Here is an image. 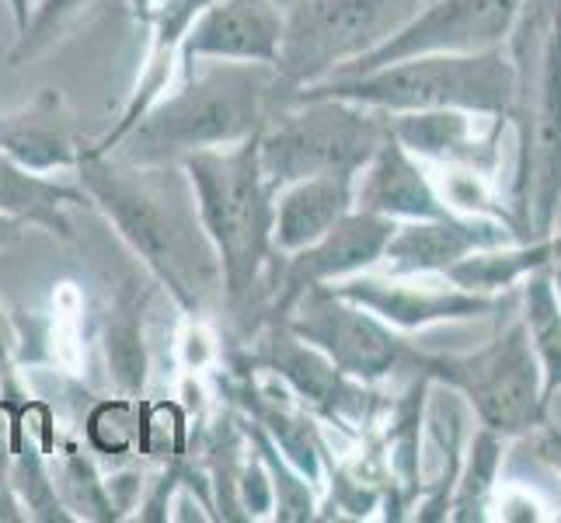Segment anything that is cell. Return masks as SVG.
<instances>
[{
	"instance_id": "1",
	"label": "cell",
	"mask_w": 561,
	"mask_h": 523,
	"mask_svg": "<svg viewBox=\"0 0 561 523\" xmlns=\"http://www.w3.org/2000/svg\"><path fill=\"white\" fill-rule=\"evenodd\" d=\"M84 196L119 227L123 241L147 262L188 311L220 294V262L182 164H126L102 150L77 154Z\"/></svg>"
},
{
	"instance_id": "2",
	"label": "cell",
	"mask_w": 561,
	"mask_h": 523,
	"mask_svg": "<svg viewBox=\"0 0 561 523\" xmlns=\"http://www.w3.org/2000/svg\"><path fill=\"white\" fill-rule=\"evenodd\" d=\"M196 196L203 230L220 262V289L234 318L273 294L265 269L273 265L276 189L259 161V133L241 144L196 150L179 161Z\"/></svg>"
},
{
	"instance_id": "3",
	"label": "cell",
	"mask_w": 561,
	"mask_h": 523,
	"mask_svg": "<svg viewBox=\"0 0 561 523\" xmlns=\"http://www.w3.org/2000/svg\"><path fill=\"white\" fill-rule=\"evenodd\" d=\"M273 94L279 84L268 64L220 60L199 73L188 70L185 84L153 102L105 154L126 164H179L196 150L241 144L268 123Z\"/></svg>"
},
{
	"instance_id": "4",
	"label": "cell",
	"mask_w": 561,
	"mask_h": 523,
	"mask_svg": "<svg viewBox=\"0 0 561 523\" xmlns=\"http://www.w3.org/2000/svg\"><path fill=\"white\" fill-rule=\"evenodd\" d=\"M516 94L513 64L499 49L485 53H433L363 70L350 77H324L304 84L286 102L339 99L374 112H430L460 109L478 115L506 112Z\"/></svg>"
},
{
	"instance_id": "5",
	"label": "cell",
	"mask_w": 561,
	"mask_h": 523,
	"mask_svg": "<svg viewBox=\"0 0 561 523\" xmlns=\"http://www.w3.org/2000/svg\"><path fill=\"white\" fill-rule=\"evenodd\" d=\"M383 137L387 123L370 120L366 105L339 99L286 102L279 120L259 133V161L265 182L279 192L314 174H356Z\"/></svg>"
},
{
	"instance_id": "6",
	"label": "cell",
	"mask_w": 561,
	"mask_h": 523,
	"mask_svg": "<svg viewBox=\"0 0 561 523\" xmlns=\"http://www.w3.org/2000/svg\"><path fill=\"white\" fill-rule=\"evenodd\" d=\"M415 11L419 0H297L283 14L276 84L294 94L324 81L391 38Z\"/></svg>"
},
{
	"instance_id": "7",
	"label": "cell",
	"mask_w": 561,
	"mask_h": 523,
	"mask_svg": "<svg viewBox=\"0 0 561 523\" xmlns=\"http://www.w3.org/2000/svg\"><path fill=\"white\" fill-rule=\"evenodd\" d=\"M519 11H524V0H433V4L415 11L391 38H383L377 49L356 56L328 77L377 70L409 60V56L499 49L510 38Z\"/></svg>"
},
{
	"instance_id": "8",
	"label": "cell",
	"mask_w": 561,
	"mask_h": 523,
	"mask_svg": "<svg viewBox=\"0 0 561 523\" xmlns=\"http://www.w3.org/2000/svg\"><path fill=\"white\" fill-rule=\"evenodd\" d=\"M443 377H450L463 395L474 401L481 422L492 433H519L540 419L545 409V374H540L537 353L524 321L513 325L506 336L495 339L489 349L454 360L436 363Z\"/></svg>"
},
{
	"instance_id": "9",
	"label": "cell",
	"mask_w": 561,
	"mask_h": 523,
	"mask_svg": "<svg viewBox=\"0 0 561 523\" xmlns=\"http://www.w3.org/2000/svg\"><path fill=\"white\" fill-rule=\"evenodd\" d=\"M283 328L297 336L304 345L335 366L342 377L377 380L398 363L401 345L377 315L363 311L359 304L339 297L332 286H307L304 294L286 307Z\"/></svg>"
},
{
	"instance_id": "10",
	"label": "cell",
	"mask_w": 561,
	"mask_h": 523,
	"mask_svg": "<svg viewBox=\"0 0 561 523\" xmlns=\"http://www.w3.org/2000/svg\"><path fill=\"white\" fill-rule=\"evenodd\" d=\"M398 220L380 217V213H366V209H350L345 217L324 230V235L286 259L283 273L273 280V315H286V307L294 304L307 286H321V283H335V280H350L356 273H366L370 265L383 259V248L391 241Z\"/></svg>"
},
{
	"instance_id": "11",
	"label": "cell",
	"mask_w": 561,
	"mask_h": 523,
	"mask_svg": "<svg viewBox=\"0 0 561 523\" xmlns=\"http://www.w3.org/2000/svg\"><path fill=\"white\" fill-rule=\"evenodd\" d=\"M283 38V11L273 0H209L182 35V64L227 60L276 67Z\"/></svg>"
},
{
	"instance_id": "12",
	"label": "cell",
	"mask_w": 561,
	"mask_h": 523,
	"mask_svg": "<svg viewBox=\"0 0 561 523\" xmlns=\"http://www.w3.org/2000/svg\"><path fill=\"white\" fill-rule=\"evenodd\" d=\"M353 209L380 213L391 220L443 217L447 203H439L430 179L415 164V154L404 150L391 129L353 174Z\"/></svg>"
},
{
	"instance_id": "13",
	"label": "cell",
	"mask_w": 561,
	"mask_h": 523,
	"mask_svg": "<svg viewBox=\"0 0 561 523\" xmlns=\"http://www.w3.org/2000/svg\"><path fill=\"white\" fill-rule=\"evenodd\" d=\"M335 294L359 304L363 311L377 315L383 325L394 328H425L436 321H457V318H478L495 307L492 297L471 294V289H419L404 283H387L374 276H350L335 280Z\"/></svg>"
},
{
	"instance_id": "14",
	"label": "cell",
	"mask_w": 561,
	"mask_h": 523,
	"mask_svg": "<svg viewBox=\"0 0 561 523\" xmlns=\"http://www.w3.org/2000/svg\"><path fill=\"white\" fill-rule=\"evenodd\" d=\"M506 241V227L485 220H457L450 213H443V217L398 224L383 248V259L391 262V273H447L454 262L471 255V251L499 248Z\"/></svg>"
},
{
	"instance_id": "15",
	"label": "cell",
	"mask_w": 561,
	"mask_h": 523,
	"mask_svg": "<svg viewBox=\"0 0 561 523\" xmlns=\"http://www.w3.org/2000/svg\"><path fill=\"white\" fill-rule=\"evenodd\" d=\"M530 206L537 230H551L561 209V25L554 29L545 53V77L534 112V147H530Z\"/></svg>"
},
{
	"instance_id": "16",
	"label": "cell",
	"mask_w": 561,
	"mask_h": 523,
	"mask_svg": "<svg viewBox=\"0 0 561 523\" xmlns=\"http://www.w3.org/2000/svg\"><path fill=\"white\" fill-rule=\"evenodd\" d=\"M353 209V174H314L276 192L273 248L283 255L314 245Z\"/></svg>"
},
{
	"instance_id": "17",
	"label": "cell",
	"mask_w": 561,
	"mask_h": 523,
	"mask_svg": "<svg viewBox=\"0 0 561 523\" xmlns=\"http://www.w3.org/2000/svg\"><path fill=\"white\" fill-rule=\"evenodd\" d=\"M73 203H84V189H70L38 171H28L0 147V213L22 224L46 227L49 235L70 238V220L64 209Z\"/></svg>"
},
{
	"instance_id": "18",
	"label": "cell",
	"mask_w": 561,
	"mask_h": 523,
	"mask_svg": "<svg viewBox=\"0 0 561 523\" xmlns=\"http://www.w3.org/2000/svg\"><path fill=\"white\" fill-rule=\"evenodd\" d=\"M387 129L415 158H471L478 147L471 112L460 109L387 112Z\"/></svg>"
},
{
	"instance_id": "19",
	"label": "cell",
	"mask_w": 561,
	"mask_h": 523,
	"mask_svg": "<svg viewBox=\"0 0 561 523\" xmlns=\"http://www.w3.org/2000/svg\"><path fill=\"white\" fill-rule=\"evenodd\" d=\"M46 105L49 99L32 105L25 115L0 120V147H4L22 168L38 171V174H46L53 168H73L77 154H81L77 147H70L56 112H46Z\"/></svg>"
},
{
	"instance_id": "20",
	"label": "cell",
	"mask_w": 561,
	"mask_h": 523,
	"mask_svg": "<svg viewBox=\"0 0 561 523\" xmlns=\"http://www.w3.org/2000/svg\"><path fill=\"white\" fill-rule=\"evenodd\" d=\"M268 342H273V349H268L265 363L273 366L276 374L294 380V387H297L300 395H307L318 405H328V409H335V405L356 398V391L345 387V380H342V374L335 371V366L328 363L318 353V349H311V345L304 349L297 336L289 339L286 328H283L279 336L268 339Z\"/></svg>"
},
{
	"instance_id": "21",
	"label": "cell",
	"mask_w": 561,
	"mask_h": 523,
	"mask_svg": "<svg viewBox=\"0 0 561 523\" xmlns=\"http://www.w3.org/2000/svg\"><path fill=\"white\" fill-rule=\"evenodd\" d=\"M524 328L545 374V398L561 391V304L548 276H534L527 283V315Z\"/></svg>"
},
{
	"instance_id": "22",
	"label": "cell",
	"mask_w": 561,
	"mask_h": 523,
	"mask_svg": "<svg viewBox=\"0 0 561 523\" xmlns=\"http://www.w3.org/2000/svg\"><path fill=\"white\" fill-rule=\"evenodd\" d=\"M548 259V248H519V251H495V248H478L471 255H463L447 269L454 286L471 289V294H492L499 286L516 283L524 273L537 269Z\"/></svg>"
},
{
	"instance_id": "23",
	"label": "cell",
	"mask_w": 561,
	"mask_h": 523,
	"mask_svg": "<svg viewBox=\"0 0 561 523\" xmlns=\"http://www.w3.org/2000/svg\"><path fill=\"white\" fill-rule=\"evenodd\" d=\"M84 4H88V0H43V4L35 8V14H28L25 29H18V46L11 53V60L25 64L28 56H35L38 49H46L53 38L60 35V29Z\"/></svg>"
},
{
	"instance_id": "24",
	"label": "cell",
	"mask_w": 561,
	"mask_h": 523,
	"mask_svg": "<svg viewBox=\"0 0 561 523\" xmlns=\"http://www.w3.org/2000/svg\"><path fill=\"white\" fill-rule=\"evenodd\" d=\"M251 436H255L259 451H262V457L268 464V471H273V478H276L273 492L279 496V520H307V516H311V492H307V486L286 471V464L276 457L273 443H268V436L262 430H255Z\"/></svg>"
},
{
	"instance_id": "25",
	"label": "cell",
	"mask_w": 561,
	"mask_h": 523,
	"mask_svg": "<svg viewBox=\"0 0 561 523\" xmlns=\"http://www.w3.org/2000/svg\"><path fill=\"white\" fill-rule=\"evenodd\" d=\"M495 454H499V447H495L492 430L481 433L474 440V451H471V471H468V478H463V496L457 502V510H460L457 520H471V510L481 507V499H485V492L492 486V475H495V461H499Z\"/></svg>"
},
{
	"instance_id": "26",
	"label": "cell",
	"mask_w": 561,
	"mask_h": 523,
	"mask_svg": "<svg viewBox=\"0 0 561 523\" xmlns=\"http://www.w3.org/2000/svg\"><path fill=\"white\" fill-rule=\"evenodd\" d=\"M537 454L545 457L548 464H554V468L561 471V433L548 430L545 436H540V443H537Z\"/></svg>"
},
{
	"instance_id": "27",
	"label": "cell",
	"mask_w": 561,
	"mask_h": 523,
	"mask_svg": "<svg viewBox=\"0 0 561 523\" xmlns=\"http://www.w3.org/2000/svg\"><path fill=\"white\" fill-rule=\"evenodd\" d=\"M22 220H14V217H8V213H0V248H8V245H14L18 238H22Z\"/></svg>"
},
{
	"instance_id": "28",
	"label": "cell",
	"mask_w": 561,
	"mask_h": 523,
	"mask_svg": "<svg viewBox=\"0 0 561 523\" xmlns=\"http://www.w3.org/2000/svg\"><path fill=\"white\" fill-rule=\"evenodd\" d=\"M168 4V0H129V8H133V14L140 18V22H153L158 18V11Z\"/></svg>"
},
{
	"instance_id": "29",
	"label": "cell",
	"mask_w": 561,
	"mask_h": 523,
	"mask_svg": "<svg viewBox=\"0 0 561 523\" xmlns=\"http://www.w3.org/2000/svg\"><path fill=\"white\" fill-rule=\"evenodd\" d=\"M28 0H11V11H14V22H18V29H25V22H28Z\"/></svg>"
},
{
	"instance_id": "30",
	"label": "cell",
	"mask_w": 561,
	"mask_h": 523,
	"mask_svg": "<svg viewBox=\"0 0 561 523\" xmlns=\"http://www.w3.org/2000/svg\"><path fill=\"white\" fill-rule=\"evenodd\" d=\"M551 286H554V297H558V304H561V262H558V269H554V280H551Z\"/></svg>"
},
{
	"instance_id": "31",
	"label": "cell",
	"mask_w": 561,
	"mask_h": 523,
	"mask_svg": "<svg viewBox=\"0 0 561 523\" xmlns=\"http://www.w3.org/2000/svg\"><path fill=\"white\" fill-rule=\"evenodd\" d=\"M4 349H8V332H4V318H0V360H4Z\"/></svg>"
},
{
	"instance_id": "32",
	"label": "cell",
	"mask_w": 561,
	"mask_h": 523,
	"mask_svg": "<svg viewBox=\"0 0 561 523\" xmlns=\"http://www.w3.org/2000/svg\"><path fill=\"white\" fill-rule=\"evenodd\" d=\"M273 4H276V8H279V11L286 14L289 8H294V4H297V0H273Z\"/></svg>"
},
{
	"instance_id": "33",
	"label": "cell",
	"mask_w": 561,
	"mask_h": 523,
	"mask_svg": "<svg viewBox=\"0 0 561 523\" xmlns=\"http://www.w3.org/2000/svg\"><path fill=\"white\" fill-rule=\"evenodd\" d=\"M558 25H561V8H558Z\"/></svg>"
},
{
	"instance_id": "34",
	"label": "cell",
	"mask_w": 561,
	"mask_h": 523,
	"mask_svg": "<svg viewBox=\"0 0 561 523\" xmlns=\"http://www.w3.org/2000/svg\"><path fill=\"white\" fill-rule=\"evenodd\" d=\"M199 4H209V0H199Z\"/></svg>"
}]
</instances>
